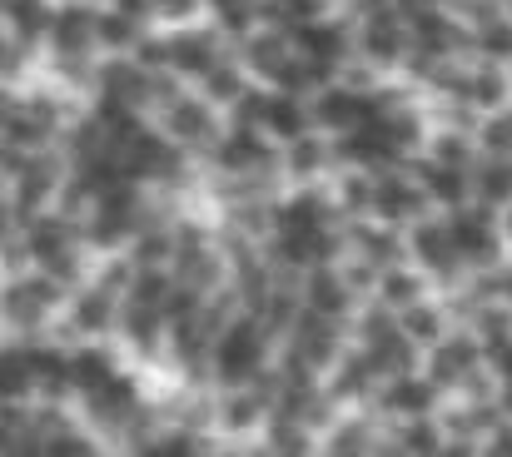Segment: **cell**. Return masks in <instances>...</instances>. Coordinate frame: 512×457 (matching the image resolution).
Instances as JSON below:
<instances>
[{
  "label": "cell",
  "mask_w": 512,
  "mask_h": 457,
  "mask_svg": "<svg viewBox=\"0 0 512 457\" xmlns=\"http://www.w3.org/2000/svg\"><path fill=\"white\" fill-rule=\"evenodd\" d=\"M45 194H50V169H45V164H30V169L20 174V214H30Z\"/></svg>",
  "instance_id": "cell-33"
},
{
  "label": "cell",
  "mask_w": 512,
  "mask_h": 457,
  "mask_svg": "<svg viewBox=\"0 0 512 457\" xmlns=\"http://www.w3.org/2000/svg\"><path fill=\"white\" fill-rule=\"evenodd\" d=\"M433 159L468 169V164H473V140H468V135H438V140H433Z\"/></svg>",
  "instance_id": "cell-34"
},
{
  "label": "cell",
  "mask_w": 512,
  "mask_h": 457,
  "mask_svg": "<svg viewBox=\"0 0 512 457\" xmlns=\"http://www.w3.org/2000/svg\"><path fill=\"white\" fill-rule=\"evenodd\" d=\"M478 194L483 204H512V154H498L493 164L478 169Z\"/></svg>",
  "instance_id": "cell-28"
},
{
  "label": "cell",
  "mask_w": 512,
  "mask_h": 457,
  "mask_svg": "<svg viewBox=\"0 0 512 457\" xmlns=\"http://www.w3.org/2000/svg\"><path fill=\"white\" fill-rule=\"evenodd\" d=\"M170 135L179 145H204V140H214V115H209V105L174 100L170 105Z\"/></svg>",
  "instance_id": "cell-18"
},
{
  "label": "cell",
  "mask_w": 512,
  "mask_h": 457,
  "mask_svg": "<svg viewBox=\"0 0 512 457\" xmlns=\"http://www.w3.org/2000/svg\"><path fill=\"white\" fill-rule=\"evenodd\" d=\"M204 80H209V95H214V100H239V95H244V80H239V70H229V65H214Z\"/></svg>",
  "instance_id": "cell-37"
},
{
  "label": "cell",
  "mask_w": 512,
  "mask_h": 457,
  "mask_svg": "<svg viewBox=\"0 0 512 457\" xmlns=\"http://www.w3.org/2000/svg\"><path fill=\"white\" fill-rule=\"evenodd\" d=\"M493 453H512V423H493V438H488Z\"/></svg>",
  "instance_id": "cell-43"
},
{
  "label": "cell",
  "mask_w": 512,
  "mask_h": 457,
  "mask_svg": "<svg viewBox=\"0 0 512 457\" xmlns=\"http://www.w3.org/2000/svg\"><path fill=\"white\" fill-rule=\"evenodd\" d=\"M413 259H418L423 269H433V274H453V269L463 264V254H458L448 224H418V229H413Z\"/></svg>",
  "instance_id": "cell-7"
},
{
  "label": "cell",
  "mask_w": 512,
  "mask_h": 457,
  "mask_svg": "<svg viewBox=\"0 0 512 457\" xmlns=\"http://www.w3.org/2000/svg\"><path fill=\"white\" fill-rule=\"evenodd\" d=\"M289 164H294V174H314V169L324 164V150H319L314 140H304V135H299V140H294V150H289Z\"/></svg>",
  "instance_id": "cell-39"
},
{
  "label": "cell",
  "mask_w": 512,
  "mask_h": 457,
  "mask_svg": "<svg viewBox=\"0 0 512 457\" xmlns=\"http://www.w3.org/2000/svg\"><path fill=\"white\" fill-rule=\"evenodd\" d=\"M264 358H269V338H264V328H259L254 318L229 323V328L219 333V343H214V373H219L229 388L249 383V378L264 368Z\"/></svg>",
  "instance_id": "cell-1"
},
{
  "label": "cell",
  "mask_w": 512,
  "mask_h": 457,
  "mask_svg": "<svg viewBox=\"0 0 512 457\" xmlns=\"http://www.w3.org/2000/svg\"><path fill=\"white\" fill-rule=\"evenodd\" d=\"M15 70H20V55H15V45L0 40V75H15Z\"/></svg>",
  "instance_id": "cell-45"
},
{
  "label": "cell",
  "mask_w": 512,
  "mask_h": 457,
  "mask_svg": "<svg viewBox=\"0 0 512 457\" xmlns=\"http://www.w3.org/2000/svg\"><path fill=\"white\" fill-rule=\"evenodd\" d=\"M304 125H309V110L299 105V90H274V95L259 100V130H269V135L294 145L304 135Z\"/></svg>",
  "instance_id": "cell-5"
},
{
  "label": "cell",
  "mask_w": 512,
  "mask_h": 457,
  "mask_svg": "<svg viewBox=\"0 0 512 457\" xmlns=\"http://www.w3.org/2000/svg\"><path fill=\"white\" fill-rule=\"evenodd\" d=\"M334 448H363V433H358V428H353V433H339Z\"/></svg>",
  "instance_id": "cell-47"
},
{
  "label": "cell",
  "mask_w": 512,
  "mask_h": 457,
  "mask_svg": "<svg viewBox=\"0 0 512 457\" xmlns=\"http://www.w3.org/2000/svg\"><path fill=\"white\" fill-rule=\"evenodd\" d=\"M5 5H10V0H0V10H5Z\"/></svg>",
  "instance_id": "cell-49"
},
{
  "label": "cell",
  "mask_w": 512,
  "mask_h": 457,
  "mask_svg": "<svg viewBox=\"0 0 512 457\" xmlns=\"http://www.w3.org/2000/svg\"><path fill=\"white\" fill-rule=\"evenodd\" d=\"M70 318H75V328H80V333H105V328L115 323V304H110V294H105V289H90V294H80V299H75Z\"/></svg>",
  "instance_id": "cell-25"
},
{
  "label": "cell",
  "mask_w": 512,
  "mask_h": 457,
  "mask_svg": "<svg viewBox=\"0 0 512 457\" xmlns=\"http://www.w3.org/2000/svg\"><path fill=\"white\" fill-rule=\"evenodd\" d=\"M155 10H165V15H189L194 10V0H150Z\"/></svg>",
  "instance_id": "cell-46"
},
{
  "label": "cell",
  "mask_w": 512,
  "mask_h": 457,
  "mask_svg": "<svg viewBox=\"0 0 512 457\" xmlns=\"http://www.w3.org/2000/svg\"><path fill=\"white\" fill-rule=\"evenodd\" d=\"M135 219H140L135 179H120V184L100 189V209H95V229H90V239H95V244H115V239L135 234Z\"/></svg>",
  "instance_id": "cell-3"
},
{
  "label": "cell",
  "mask_w": 512,
  "mask_h": 457,
  "mask_svg": "<svg viewBox=\"0 0 512 457\" xmlns=\"http://www.w3.org/2000/svg\"><path fill=\"white\" fill-rule=\"evenodd\" d=\"M478 358H483V343L473 338V333H453V338H438L433 343V383H458V378H468L473 368H478Z\"/></svg>",
  "instance_id": "cell-4"
},
{
  "label": "cell",
  "mask_w": 512,
  "mask_h": 457,
  "mask_svg": "<svg viewBox=\"0 0 512 457\" xmlns=\"http://www.w3.org/2000/svg\"><path fill=\"white\" fill-rule=\"evenodd\" d=\"M403 448H413V453H433V448H438V428L423 423V418H413L408 433H403Z\"/></svg>",
  "instance_id": "cell-41"
},
{
  "label": "cell",
  "mask_w": 512,
  "mask_h": 457,
  "mask_svg": "<svg viewBox=\"0 0 512 457\" xmlns=\"http://www.w3.org/2000/svg\"><path fill=\"white\" fill-rule=\"evenodd\" d=\"M398 328H403L413 343H438L443 318H438V308H433V304H418V299H413V304L403 308V323H398Z\"/></svg>",
  "instance_id": "cell-30"
},
{
  "label": "cell",
  "mask_w": 512,
  "mask_h": 457,
  "mask_svg": "<svg viewBox=\"0 0 512 457\" xmlns=\"http://www.w3.org/2000/svg\"><path fill=\"white\" fill-rule=\"evenodd\" d=\"M110 373H115V358H110L105 348H80V353L70 358V388H80L85 398H90Z\"/></svg>",
  "instance_id": "cell-22"
},
{
  "label": "cell",
  "mask_w": 512,
  "mask_h": 457,
  "mask_svg": "<svg viewBox=\"0 0 512 457\" xmlns=\"http://www.w3.org/2000/svg\"><path fill=\"white\" fill-rule=\"evenodd\" d=\"M35 388V368H30V348H5L0 353V403H15Z\"/></svg>",
  "instance_id": "cell-21"
},
{
  "label": "cell",
  "mask_w": 512,
  "mask_h": 457,
  "mask_svg": "<svg viewBox=\"0 0 512 457\" xmlns=\"http://www.w3.org/2000/svg\"><path fill=\"white\" fill-rule=\"evenodd\" d=\"M5 15L15 20L20 40H30V35H45V30L55 25V10H50L45 0H10V5H5Z\"/></svg>",
  "instance_id": "cell-29"
},
{
  "label": "cell",
  "mask_w": 512,
  "mask_h": 457,
  "mask_svg": "<svg viewBox=\"0 0 512 457\" xmlns=\"http://www.w3.org/2000/svg\"><path fill=\"white\" fill-rule=\"evenodd\" d=\"M145 90H150V80H145L135 65L115 60V65L105 70V95H110V100H120V105H140V100H145Z\"/></svg>",
  "instance_id": "cell-27"
},
{
  "label": "cell",
  "mask_w": 512,
  "mask_h": 457,
  "mask_svg": "<svg viewBox=\"0 0 512 457\" xmlns=\"http://www.w3.org/2000/svg\"><path fill=\"white\" fill-rule=\"evenodd\" d=\"M413 338L398 328V333H388V328H378V333H368V358H373V368L378 373H408L413 368V348H408Z\"/></svg>",
  "instance_id": "cell-17"
},
{
  "label": "cell",
  "mask_w": 512,
  "mask_h": 457,
  "mask_svg": "<svg viewBox=\"0 0 512 457\" xmlns=\"http://www.w3.org/2000/svg\"><path fill=\"white\" fill-rule=\"evenodd\" d=\"M433 398H438V383L433 378H413V373H393L383 403L403 418H428L433 413Z\"/></svg>",
  "instance_id": "cell-8"
},
{
  "label": "cell",
  "mask_w": 512,
  "mask_h": 457,
  "mask_svg": "<svg viewBox=\"0 0 512 457\" xmlns=\"http://www.w3.org/2000/svg\"><path fill=\"white\" fill-rule=\"evenodd\" d=\"M503 234L512 239V204H508V219H503Z\"/></svg>",
  "instance_id": "cell-48"
},
{
  "label": "cell",
  "mask_w": 512,
  "mask_h": 457,
  "mask_svg": "<svg viewBox=\"0 0 512 457\" xmlns=\"http://www.w3.org/2000/svg\"><path fill=\"white\" fill-rule=\"evenodd\" d=\"M483 145L493 154H512V110H493V120L483 125Z\"/></svg>",
  "instance_id": "cell-35"
},
{
  "label": "cell",
  "mask_w": 512,
  "mask_h": 457,
  "mask_svg": "<svg viewBox=\"0 0 512 457\" xmlns=\"http://www.w3.org/2000/svg\"><path fill=\"white\" fill-rule=\"evenodd\" d=\"M85 448H90V443H85V438H70V433H60V438L50 443V453H85Z\"/></svg>",
  "instance_id": "cell-44"
},
{
  "label": "cell",
  "mask_w": 512,
  "mask_h": 457,
  "mask_svg": "<svg viewBox=\"0 0 512 457\" xmlns=\"http://www.w3.org/2000/svg\"><path fill=\"white\" fill-rule=\"evenodd\" d=\"M219 159H224V169H249V164H264V159H269V145H264V135H259L254 125H239V130L219 145Z\"/></svg>",
  "instance_id": "cell-23"
},
{
  "label": "cell",
  "mask_w": 512,
  "mask_h": 457,
  "mask_svg": "<svg viewBox=\"0 0 512 457\" xmlns=\"http://www.w3.org/2000/svg\"><path fill=\"white\" fill-rule=\"evenodd\" d=\"M458 90H463V100L478 105V110H503L512 95V80L498 65H483V70H473L468 80H458Z\"/></svg>",
  "instance_id": "cell-12"
},
{
  "label": "cell",
  "mask_w": 512,
  "mask_h": 457,
  "mask_svg": "<svg viewBox=\"0 0 512 457\" xmlns=\"http://www.w3.org/2000/svg\"><path fill=\"white\" fill-rule=\"evenodd\" d=\"M50 299H55V279H25V284H15V289L5 294V318H15V323H40Z\"/></svg>",
  "instance_id": "cell-13"
},
{
  "label": "cell",
  "mask_w": 512,
  "mask_h": 457,
  "mask_svg": "<svg viewBox=\"0 0 512 457\" xmlns=\"http://www.w3.org/2000/svg\"><path fill=\"white\" fill-rule=\"evenodd\" d=\"M423 199H428V189L413 184V179H383V184H373V214H378L383 224L418 219V214H423Z\"/></svg>",
  "instance_id": "cell-6"
},
{
  "label": "cell",
  "mask_w": 512,
  "mask_h": 457,
  "mask_svg": "<svg viewBox=\"0 0 512 457\" xmlns=\"http://www.w3.org/2000/svg\"><path fill=\"white\" fill-rule=\"evenodd\" d=\"M249 418H259V398L239 393V398L224 403V423H229V428H249Z\"/></svg>",
  "instance_id": "cell-40"
},
{
  "label": "cell",
  "mask_w": 512,
  "mask_h": 457,
  "mask_svg": "<svg viewBox=\"0 0 512 457\" xmlns=\"http://www.w3.org/2000/svg\"><path fill=\"white\" fill-rule=\"evenodd\" d=\"M408 35H413L423 50H433V55H448V50L463 40V30H458V25H453L443 10H428V5H423V10H413V25H408Z\"/></svg>",
  "instance_id": "cell-14"
},
{
  "label": "cell",
  "mask_w": 512,
  "mask_h": 457,
  "mask_svg": "<svg viewBox=\"0 0 512 457\" xmlns=\"http://www.w3.org/2000/svg\"><path fill=\"white\" fill-rule=\"evenodd\" d=\"M135 398H140V393H135V378L115 368V373H110V378H105L85 403H90V413H95V418H125V413L135 408Z\"/></svg>",
  "instance_id": "cell-15"
},
{
  "label": "cell",
  "mask_w": 512,
  "mask_h": 457,
  "mask_svg": "<svg viewBox=\"0 0 512 457\" xmlns=\"http://www.w3.org/2000/svg\"><path fill=\"white\" fill-rule=\"evenodd\" d=\"M50 35H55V45L70 55V50H85L90 40H95V15H85V10H60L55 15V25H50Z\"/></svg>",
  "instance_id": "cell-26"
},
{
  "label": "cell",
  "mask_w": 512,
  "mask_h": 457,
  "mask_svg": "<svg viewBox=\"0 0 512 457\" xmlns=\"http://www.w3.org/2000/svg\"><path fill=\"white\" fill-rule=\"evenodd\" d=\"M135 35H140V30H135V20H130L125 10H110V15L95 20V40H105V45H115V50H120V45H135Z\"/></svg>",
  "instance_id": "cell-32"
},
{
  "label": "cell",
  "mask_w": 512,
  "mask_h": 457,
  "mask_svg": "<svg viewBox=\"0 0 512 457\" xmlns=\"http://www.w3.org/2000/svg\"><path fill=\"white\" fill-rule=\"evenodd\" d=\"M309 308L324 313V318H339L343 308H348V284H343L339 274H329V269H314V279H309Z\"/></svg>",
  "instance_id": "cell-24"
},
{
  "label": "cell",
  "mask_w": 512,
  "mask_h": 457,
  "mask_svg": "<svg viewBox=\"0 0 512 457\" xmlns=\"http://www.w3.org/2000/svg\"><path fill=\"white\" fill-rule=\"evenodd\" d=\"M383 299H388V304H398V308H408L413 299H418V279H413V274H403V269H393V274L383 279Z\"/></svg>",
  "instance_id": "cell-38"
},
{
  "label": "cell",
  "mask_w": 512,
  "mask_h": 457,
  "mask_svg": "<svg viewBox=\"0 0 512 457\" xmlns=\"http://www.w3.org/2000/svg\"><path fill=\"white\" fill-rule=\"evenodd\" d=\"M165 65H174L179 75H209L219 65L214 40L209 35H194V30H179L174 40H165Z\"/></svg>",
  "instance_id": "cell-9"
},
{
  "label": "cell",
  "mask_w": 512,
  "mask_h": 457,
  "mask_svg": "<svg viewBox=\"0 0 512 457\" xmlns=\"http://www.w3.org/2000/svg\"><path fill=\"white\" fill-rule=\"evenodd\" d=\"M343 204H353V209H373V189H368L363 179H348V184H343Z\"/></svg>",
  "instance_id": "cell-42"
},
{
  "label": "cell",
  "mask_w": 512,
  "mask_h": 457,
  "mask_svg": "<svg viewBox=\"0 0 512 457\" xmlns=\"http://www.w3.org/2000/svg\"><path fill=\"white\" fill-rule=\"evenodd\" d=\"M448 229H453V244H458L463 264H473V269L498 264V254H503V229L493 224L488 209H468V204H458L453 219H448Z\"/></svg>",
  "instance_id": "cell-2"
},
{
  "label": "cell",
  "mask_w": 512,
  "mask_h": 457,
  "mask_svg": "<svg viewBox=\"0 0 512 457\" xmlns=\"http://www.w3.org/2000/svg\"><path fill=\"white\" fill-rule=\"evenodd\" d=\"M319 5L324 0H269V15H279L284 25H304V20H319Z\"/></svg>",
  "instance_id": "cell-36"
},
{
  "label": "cell",
  "mask_w": 512,
  "mask_h": 457,
  "mask_svg": "<svg viewBox=\"0 0 512 457\" xmlns=\"http://www.w3.org/2000/svg\"><path fill=\"white\" fill-rule=\"evenodd\" d=\"M304 363H314V368H324L329 358H334V328H329V318L324 313H314L309 308V318L299 323V348H294Z\"/></svg>",
  "instance_id": "cell-20"
},
{
  "label": "cell",
  "mask_w": 512,
  "mask_h": 457,
  "mask_svg": "<svg viewBox=\"0 0 512 457\" xmlns=\"http://www.w3.org/2000/svg\"><path fill=\"white\" fill-rule=\"evenodd\" d=\"M478 50L493 60H512V20H483L478 25Z\"/></svg>",
  "instance_id": "cell-31"
},
{
  "label": "cell",
  "mask_w": 512,
  "mask_h": 457,
  "mask_svg": "<svg viewBox=\"0 0 512 457\" xmlns=\"http://www.w3.org/2000/svg\"><path fill=\"white\" fill-rule=\"evenodd\" d=\"M423 189H428V199L458 209V204H468V194H473V174L458 169V164H438V159H433V164L423 169Z\"/></svg>",
  "instance_id": "cell-11"
},
{
  "label": "cell",
  "mask_w": 512,
  "mask_h": 457,
  "mask_svg": "<svg viewBox=\"0 0 512 457\" xmlns=\"http://www.w3.org/2000/svg\"><path fill=\"white\" fill-rule=\"evenodd\" d=\"M294 40L309 60H324V65H339L343 50H348V35H343L339 20H304V25H294Z\"/></svg>",
  "instance_id": "cell-10"
},
{
  "label": "cell",
  "mask_w": 512,
  "mask_h": 457,
  "mask_svg": "<svg viewBox=\"0 0 512 457\" xmlns=\"http://www.w3.org/2000/svg\"><path fill=\"white\" fill-rule=\"evenodd\" d=\"M403 45H408V30H403L393 15H373V20L363 25V50H368L378 65H393V60L403 55Z\"/></svg>",
  "instance_id": "cell-16"
},
{
  "label": "cell",
  "mask_w": 512,
  "mask_h": 457,
  "mask_svg": "<svg viewBox=\"0 0 512 457\" xmlns=\"http://www.w3.org/2000/svg\"><path fill=\"white\" fill-rule=\"evenodd\" d=\"M35 264H55L60 254H70V224L65 219H35L30 234H25Z\"/></svg>",
  "instance_id": "cell-19"
}]
</instances>
